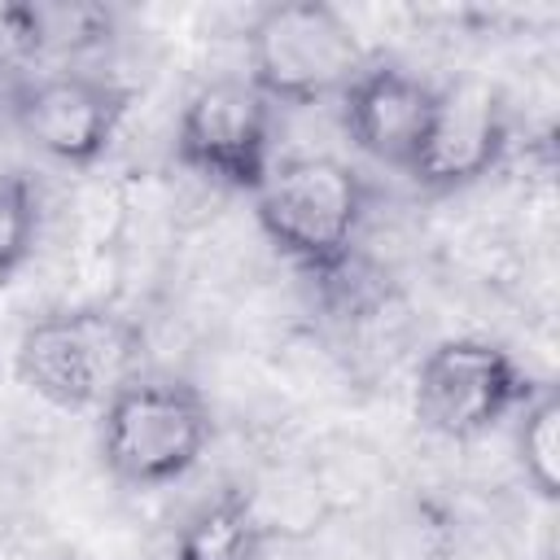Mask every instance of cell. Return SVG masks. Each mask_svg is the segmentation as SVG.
I'll return each instance as SVG.
<instances>
[{
    "instance_id": "obj_1",
    "label": "cell",
    "mask_w": 560,
    "mask_h": 560,
    "mask_svg": "<svg viewBox=\"0 0 560 560\" xmlns=\"http://www.w3.org/2000/svg\"><path fill=\"white\" fill-rule=\"evenodd\" d=\"M368 214H372L368 175L332 153L276 158L262 188L254 192V219L267 245L319 284L354 267V249Z\"/></svg>"
},
{
    "instance_id": "obj_2",
    "label": "cell",
    "mask_w": 560,
    "mask_h": 560,
    "mask_svg": "<svg viewBox=\"0 0 560 560\" xmlns=\"http://www.w3.org/2000/svg\"><path fill=\"white\" fill-rule=\"evenodd\" d=\"M144 359V332L114 306H61L35 315L13 346L18 381L57 411H101Z\"/></svg>"
},
{
    "instance_id": "obj_3",
    "label": "cell",
    "mask_w": 560,
    "mask_h": 560,
    "mask_svg": "<svg viewBox=\"0 0 560 560\" xmlns=\"http://www.w3.org/2000/svg\"><path fill=\"white\" fill-rule=\"evenodd\" d=\"M214 438L210 398L171 372H136L109 394L96 424V451L114 481L158 490L184 481Z\"/></svg>"
},
{
    "instance_id": "obj_4",
    "label": "cell",
    "mask_w": 560,
    "mask_h": 560,
    "mask_svg": "<svg viewBox=\"0 0 560 560\" xmlns=\"http://www.w3.org/2000/svg\"><path fill=\"white\" fill-rule=\"evenodd\" d=\"M245 61V79L280 109L337 101L372 57L341 9L324 0H276L249 18Z\"/></svg>"
},
{
    "instance_id": "obj_5",
    "label": "cell",
    "mask_w": 560,
    "mask_h": 560,
    "mask_svg": "<svg viewBox=\"0 0 560 560\" xmlns=\"http://www.w3.org/2000/svg\"><path fill=\"white\" fill-rule=\"evenodd\" d=\"M538 376L490 337L438 341L411 381V416L424 433L446 442H477L512 420L534 394Z\"/></svg>"
},
{
    "instance_id": "obj_6",
    "label": "cell",
    "mask_w": 560,
    "mask_h": 560,
    "mask_svg": "<svg viewBox=\"0 0 560 560\" xmlns=\"http://www.w3.org/2000/svg\"><path fill=\"white\" fill-rule=\"evenodd\" d=\"M175 162L214 188L254 197L276 166V105L245 74L201 83L179 109Z\"/></svg>"
},
{
    "instance_id": "obj_7",
    "label": "cell",
    "mask_w": 560,
    "mask_h": 560,
    "mask_svg": "<svg viewBox=\"0 0 560 560\" xmlns=\"http://www.w3.org/2000/svg\"><path fill=\"white\" fill-rule=\"evenodd\" d=\"M131 101L136 92L127 83L70 66L22 79L9 92V114L44 158L83 171L114 149Z\"/></svg>"
},
{
    "instance_id": "obj_8",
    "label": "cell",
    "mask_w": 560,
    "mask_h": 560,
    "mask_svg": "<svg viewBox=\"0 0 560 560\" xmlns=\"http://www.w3.org/2000/svg\"><path fill=\"white\" fill-rule=\"evenodd\" d=\"M512 149V114L481 79L438 83V105L407 179L424 192H464L490 179Z\"/></svg>"
},
{
    "instance_id": "obj_9",
    "label": "cell",
    "mask_w": 560,
    "mask_h": 560,
    "mask_svg": "<svg viewBox=\"0 0 560 560\" xmlns=\"http://www.w3.org/2000/svg\"><path fill=\"white\" fill-rule=\"evenodd\" d=\"M433 105L438 83L420 79L398 61H368L354 83L337 96V118L354 153L407 175L424 144Z\"/></svg>"
},
{
    "instance_id": "obj_10",
    "label": "cell",
    "mask_w": 560,
    "mask_h": 560,
    "mask_svg": "<svg viewBox=\"0 0 560 560\" xmlns=\"http://www.w3.org/2000/svg\"><path fill=\"white\" fill-rule=\"evenodd\" d=\"M171 560H267V521L258 503L236 486L206 494L184 512Z\"/></svg>"
},
{
    "instance_id": "obj_11",
    "label": "cell",
    "mask_w": 560,
    "mask_h": 560,
    "mask_svg": "<svg viewBox=\"0 0 560 560\" xmlns=\"http://www.w3.org/2000/svg\"><path fill=\"white\" fill-rule=\"evenodd\" d=\"M512 442H516V464L529 490L556 503L560 499V394L551 381H542L538 394L512 416Z\"/></svg>"
},
{
    "instance_id": "obj_12",
    "label": "cell",
    "mask_w": 560,
    "mask_h": 560,
    "mask_svg": "<svg viewBox=\"0 0 560 560\" xmlns=\"http://www.w3.org/2000/svg\"><path fill=\"white\" fill-rule=\"evenodd\" d=\"M44 236V188L26 166H0V284H13Z\"/></svg>"
},
{
    "instance_id": "obj_13",
    "label": "cell",
    "mask_w": 560,
    "mask_h": 560,
    "mask_svg": "<svg viewBox=\"0 0 560 560\" xmlns=\"http://www.w3.org/2000/svg\"><path fill=\"white\" fill-rule=\"evenodd\" d=\"M31 26H35V57L44 52L74 57L101 48L114 35V13L105 4H31Z\"/></svg>"
}]
</instances>
